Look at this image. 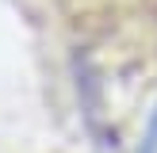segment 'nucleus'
<instances>
[{"label":"nucleus","instance_id":"1","mask_svg":"<svg viewBox=\"0 0 157 153\" xmlns=\"http://www.w3.org/2000/svg\"><path fill=\"white\" fill-rule=\"evenodd\" d=\"M142 153H157V115L150 119V130H146V149Z\"/></svg>","mask_w":157,"mask_h":153}]
</instances>
